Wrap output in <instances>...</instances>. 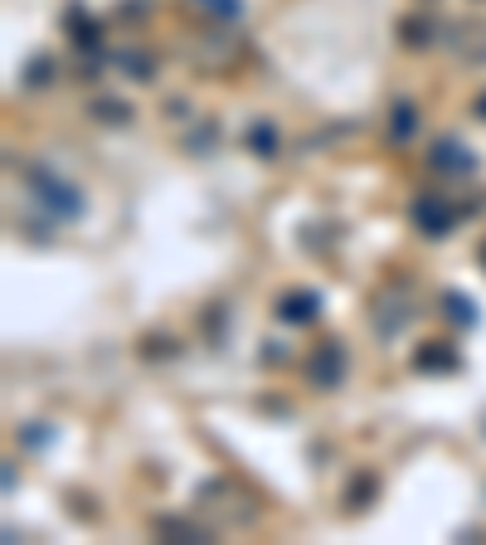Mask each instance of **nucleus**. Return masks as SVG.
<instances>
[{
	"label": "nucleus",
	"instance_id": "14",
	"mask_svg": "<svg viewBox=\"0 0 486 545\" xmlns=\"http://www.w3.org/2000/svg\"><path fill=\"white\" fill-rule=\"evenodd\" d=\"M122 63H127V69H131L127 78H151V63L141 59V54H122Z\"/></svg>",
	"mask_w": 486,
	"mask_h": 545
},
{
	"label": "nucleus",
	"instance_id": "5",
	"mask_svg": "<svg viewBox=\"0 0 486 545\" xmlns=\"http://www.w3.org/2000/svg\"><path fill=\"white\" fill-rule=\"evenodd\" d=\"M433 171L467 176V171H477V156H472L462 141H438V147H433Z\"/></svg>",
	"mask_w": 486,
	"mask_h": 545
},
{
	"label": "nucleus",
	"instance_id": "13",
	"mask_svg": "<svg viewBox=\"0 0 486 545\" xmlns=\"http://www.w3.org/2000/svg\"><path fill=\"white\" fill-rule=\"evenodd\" d=\"M93 117H102V122H127V108L122 102H102V108L93 102Z\"/></svg>",
	"mask_w": 486,
	"mask_h": 545
},
{
	"label": "nucleus",
	"instance_id": "17",
	"mask_svg": "<svg viewBox=\"0 0 486 545\" xmlns=\"http://www.w3.org/2000/svg\"><path fill=\"white\" fill-rule=\"evenodd\" d=\"M481 258H486V249H481Z\"/></svg>",
	"mask_w": 486,
	"mask_h": 545
},
{
	"label": "nucleus",
	"instance_id": "2",
	"mask_svg": "<svg viewBox=\"0 0 486 545\" xmlns=\"http://www.w3.org/2000/svg\"><path fill=\"white\" fill-rule=\"evenodd\" d=\"M414 225L428 234V239H443V234H453V225H457V215L448 210V200H438V195H418L414 200Z\"/></svg>",
	"mask_w": 486,
	"mask_h": 545
},
{
	"label": "nucleus",
	"instance_id": "7",
	"mask_svg": "<svg viewBox=\"0 0 486 545\" xmlns=\"http://www.w3.org/2000/svg\"><path fill=\"white\" fill-rule=\"evenodd\" d=\"M69 24H73V44H78V49H98L102 34H98V24L88 20L83 10H69Z\"/></svg>",
	"mask_w": 486,
	"mask_h": 545
},
{
	"label": "nucleus",
	"instance_id": "8",
	"mask_svg": "<svg viewBox=\"0 0 486 545\" xmlns=\"http://www.w3.org/2000/svg\"><path fill=\"white\" fill-rule=\"evenodd\" d=\"M414 127H418V117H414V102H394V122H389V137H394V141H409V137H414Z\"/></svg>",
	"mask_w": 486,
	"mask_h": 545
},
{
	"label": "nucleus",
	"instance_id": "15",
	"mask_svg": "<svg viewBox=\"0 0 486 545\" xmlns=\"http://www.w3.org/2000/svg\"><path fill=\"white\" fill-rule=\"evenodd\" d=\"M44 78H49V59H34V63H30V83L39 88Z\"/></svg>",
	"mask_w": 486,
	"mask_h": 545
},
{
	"label": "nucleus",
	"instance_id": "9",
	"mask_svg": "<svg viewBox=\"0 0 486 545\" xmlns=\"http://www.w3.org/2000/svg\"><path fill=\"white\" fill-rule=\"evenodd\" d=\"M248 147H258V156H278V132H272L268 122L248 127Z\"/></svg>",
	"mask_w": 486,
	"mask_h": 545
},
{
	"label": "nucleus",
	"instance_id": "12",
	"mask_svg": "<svg viewBox=\"0 0 486 545\" xmlns=\"http://www.w3.org/2000/svg\"><path fill=\"white\" fill-rule=\"evenodd\" d=\"M200 10H214V15H224V20H233L243 10V0H195Z\"/></svg>",
	"mask_w": 486,
	"mask_h": 545
},
{
	"label": "nucleus",
	"instance_id": "4",
	"mask_svg": "<svg viewBox=\"0 0 486 545\" xmlns=\"http://www.w3.org/2000/svg\"><path fill=\"white\" fill-rule=\"evenodd\" d=\"M321 317V297L317 292H287L278 302V321H287V327H307V321Z\"/></svg>",
	"mask_w": 486,
	"mask_h": 545
},
{
	"label": "nucleus",
	"instance_id": "16",
	"mask_svg": "<svg viewBox=\"0 0 486 545\" xmlns=\"http://www.w3.org/2000/svg\"><path fill=\"white\" fill-rule=\"evenodd\" d=\"M477 117H486V93L477 98Z\"/></svg>",
	"mask_w": 486,
	"mask_h": 545
},
{
	"label": "nucleus",
	"instance_id": "1",
	"mask_svg": "<svg viewBox=\"0 0 486 545\" xmlns=\"http://www.w3.org/2000/svg\"><path fill=\"white\" fill-rule=\"evenodd\" d=\"M24 180H30L34 205H39V210H44L49 219H59V225H73V219H83L88 200H83V190H78L73 180L54 176L49 166H24Z\"/></svg>",
	"mask_w": 486,
	"mask_h": 545
},
{
	"label": "nucleus",
	"instance_id": "6",
	"mask_svg": "<svg viewBox=\"0 0 486 545\" xmlns=\"http://www.w3.org/2000/svg\"><path fill=\"white\" fill-rule=\"evenodd\" d=\"M414 366H418V370H453L457 356H453V350L443 346V341H428V346L414 356Z\"/></svg>",
	"mask_w": 486,
	"mask_h": 545
},
{
	"label": "nucleus",
	"instance_id": "10",
	"mask_svg": "<svg viewBox=\"0 0 486 545\" xmlns=\"http://www.w3.org/2000/svg\"><path fill=\"white\" fill-rule=\"evenodd\" d=\"M443 307H448L453 317L462 321V327H477V311H472V302H467L462 292H448V297H443Z\"/></svg>",
	"mask_w": 486,
	"mask_h": 545
},
{
	"label": "nucleus",
	"instance_id": "11",
	"mask_svg": "<svg viewBox=\"0 0 486 545\" xmlns=\"http://www.w3.org/2000/svg\"><path fill=\"white\" fill-rule=\"evenodd\" d=\"M156 531H161V536H186V540H205L209 536V531L190 526V521H156Z\"/></svg>",
	"mask_w": 486,
	"mask_h": 545
},
{
	"label": "nucleus",
	"instance_id": "3",
	"mask_svg": "<svg viewBox=\"0 0 486 545\" xmlns=\"http://www.w3.org/2000/svg\"><path fill=\"white\" fill-rule=\"evenodd\" d=\"M307 375H311V385H321V389L340 385V375H346V350H340V341H326L317 356H311Z\"/></svg>",
	"mask_w": 486,
	"mask_h": 545
}]
</instances>
